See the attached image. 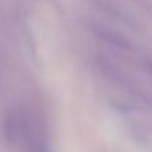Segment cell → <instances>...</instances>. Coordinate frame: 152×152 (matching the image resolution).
Segmentation results:
<instances>
[{
    "label": "cell",
    "instance_id": "obj_1",
    "mask_svg": "<svg viewBox=\"0 0 152 152\" xmlns=\"http://www.w3.org/2000/svg\"><path fill=\"white\" fill-rule=\"evenodd\" d=\"M95 32H96L97 35H99L102 39L107 40V42L112 43V44L118 45V47L120 48H129L128 43L126 42V40L123 39V37H120L118 34H115V32H111L110 29H95Z\"/></svg>",
    "mask_w": 152,
    "mask_h": 152
},
{
    "label": "cell",
    "instance_id": "obj_2",
    "mask_svg": "<svg viewBox=\"0 0 152 152\" xmlns=\"http://www.w3.org/2000/svg\"><path fill=\"white\" fill-rule=\"evenodd\" d=\"M148 66H150V69H151V72H152V61H150V63H148Z\"/></svg>",
    "mask_w": 152,
    "mask_h": 152
}]
</instances>
